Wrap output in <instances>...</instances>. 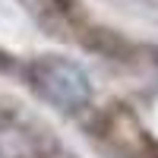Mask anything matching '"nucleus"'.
Segmentation results:
<instances>
[{
    "instance_id": "1",
    "label": "nucleus",
    "mask_w": 158,
    "mask_h": 158,
    "mask_svg": "<svg viewBox=\"0 0 158 158\" xmlns=\"http://www.w3.org/2000/svg\"><path fill=\"white\" fill-rule=\"evenodd\" d=\"M32 85L41 98L57 104L60 111H79L92 101L89 76L63 57H41L32 63Z\"/></svg>"
},
{
    "instance_id": "2",
    "label": "nucleus",
    "mask_w": 158,
    "mask_h": 158,
    "mask_svg": "<svg viewBox=\"0 0 158 158\" xmlns=\"http://www.w3.org/2000/svg\"><path fill=\"white\" fill-rule=\"evenodd\" d=\"M104 136H108L111 149L120 152L123 158H152V155H155L152 139L146 136L142 123H139L130 111H114V114L108 117Z\"/></svg>"
}]
</instances>
